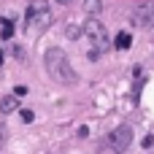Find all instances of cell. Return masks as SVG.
Returning <instances> with one entry per match:
<instances>
[{
  "label": "cell",
  "mask_w": 154,
  "mask_h": 154,
  "mask_svg": "<svg viewBox=\"0 0 154 154\" xmlns=\"http://www.w3.org/2000/svg\"><path fill=\"white\" fill-rule=\"evenodd\" d=\"M43 62H46V70H49V76H51L57 84H76V81H79L76 70L70 68L68 57H65L60 49H46V54H43Z\"/></svg>",
  "instance_id": "6da1fadb"
},
{
  "label": "cell",
  "mask_w": 154,
  "mask_h": 154,
  "mask_svg": "<svg viewBox=\"0 0 154 154\" xmlns=\"http://www.w3.org/2000/svg\"><path fill=\"white\" fill-rule=\"evenodd\" d=\"M51 24V11H49V5L41 0V3H32L30 8H27V27L30 30H46Z\"/></svg>",
  "instance_id": "7a4b0ae2"
},
{
  "label": "cell",
  "mask_w": 154,
  "mask_h": 154,
  "mask_svg": "<svg viewBox=\"0 0 154 154\" xmlns=\"http://www.w3.org/2000/svg\"><path fill=\"white\" fill-rule=\"evenodd\" d=\"M84 35L92 41V49H95V51H106V46H108V43H106V27H103L97 19H89V22L84 24Z\"/></svg>",
  "instance_id": "3957f363"
},
{
  "label": "cell",
  "mask_w": 154,
  "mask_h": 154,
  "mask_svg": "<svg viewBox=\"0 0 154 154\" xmlns=\"http://www.w3.org/2000/svg\"><path fill=\"white\" fill-rule=\"evenodd\" d=\"M108 146H111V152H116V154H122L127 146H130V141H133V130L127 127V125H122V127H116L108 138Z\"/></svg>",
  "instance_id": "277c9868"
},
{
  "label": "cell",
  "mask_w": 154,
  "mask_h": 154,
  "mask_svg": "<svg viewBox=\"0 0 154 154\" xmlns=\"http://www.w3.org/2000/svg\"><path fill=\"white\" fill-rule=\"evenodd\" d=\"M133 22L138 27H154V3H141L133 8Z\"/></svg>",
  "instance_id": "5b68a950"
},
{
  "label": "cell",
  "mask_w": 154,
  "mask_h": 154,
  "mask_svg": "<svg viewBox=\"0 0 154 154\" xmlns=\"http://www.w3.org/2000/svg\"><path fill=\"white\" fill-rule=\"evenodd\" d=\"M16 106H19V97H16V95H8V97H3V100H0V111H3V114L16 111Z\"/></svg>",
  "instance_id": "8992f818"
},
{
  "label": "cell",
  "mask_w": 154,
  "mask_h": 154,
  "mask_svg": "<svg viewBox=\"0 0 154 154\" xmlns=\"http://www.w3.org/2000/svg\"><path fill=\"white\" fill-rule=\"evenodd\" d=\"M84 11L92 14V16H97V14L103 11V3H100V0H84Z\"/></svg>",
  "instance_id": "52a82bcc"
},
{
  "label": "cell",
  "mask_w": 154,
  "mask_h": 154,
  "mask_svg": "<svg viewBox=\"0 0 154 154\" xmlns=\"http://www.w3.org/2000/svg\"><path fill=\"white\" fill-rule=\"evenodd\" d=\"M133 46V35L130 32H119L116 35V49H130Z\"/></svg>",
  "instance_id": "ba28073f"
},
{
  "label": "cell",
  "mask_w": 154,
  "mask_h": 154,
  "mask_svg": "<svg viewBox=\"0 0 154 154\" xmlns=\"http://www.w3.org/2000/svg\"><path fill=\"white\" fill-rule=\"evenodd\" d=\"M0 35H3V38H5V41H8V38H11V35H14V24H11V22H8V19H3V30H0Z\"/></svg>",
  "instance_id": "9c48e42d"
},
{
  "label": "cell",
  "mask_w": 154,
  "mask_h": 154,
  "mask_svg": "<svg viewBox=\"0 0 154 154\" xmlns=\"http://www.w3.org/2000/svg\"><path fill=\"white\" fill-rule=\"evenodd\" d=\"M19 116H22V122H27V125L35 119V114H32V111H27V108H24V111H19Z\"/></svg>",
  "instance_id": "30bf717a"
},
{
  "label": "cell",
  "mask_w": 154,
  "mask_h": 154,
  "mask_svg": "<svg viewBox=\"0 0 154 154\" xmlns=\"http://www.w3.org/2000/svg\"><path fill=\"white\" fill-rule=\"evenodd\" d=\"M68 38H79V27H76V24L68 27Z\"/></svg>",
  "instance_id": "8fae6325"
},
{
  "label": "cell",
  "mask_w": 154,
  "mask_h": 154,
  "mask_svg": "<svg viewBox=\"0 0 154 154\" xmlns=\"http://www.w3.org/2000/svg\"><path fill=\"white\" fill-rule=\"evenodd\" d=\"M141 143H143V149H152V146H154V138H152V135H146Z\"/></svg>",
  "instance_id": "7c38bea8"
},
{
  "label": "cell",
  "mask_w": 154,
  "mask_h": 154,
  "mask_svg": "<svg viewBox=\"0 0 154 154\" xmlns=\"http://www.w3.org/2000/svg\"><path fill=\"white\" fill-rule=\"evenodd\" d=\"M14 95H16V97H24V95H27V87H16Z\"/></svg>",
  "instance_id": "4fadbf2b"
},
{
  "label": "cell",
  "mask_w": 154,
  "mask_h": 154,
  "mask_svg": "<svg viewBox=\"0 0 154 154\" xmlns=\"http://www.w3.org/2000/svg\"><path fill=\"white\" fill-rule=\"evenodd\" d=\"M57 3H60V5H68V3H70V0H57Z\"/></svg>",
  "instance_id": "5bb4252c"
},
{
  "label": "cell",
  "mask_w": 154,
  "mask_h": 154,
  "mask_svg": "<svg viewBox=\"0 0 154 154\" xmlns=\"http://www.w3.org/2000/svg\"><path fill=\"white\" fill-rule=\"evenodd\" d=\"M0 65H3V51H0Z\"/></svg>",
  "instance_id": "9a60e30c"
}]
</instances>
